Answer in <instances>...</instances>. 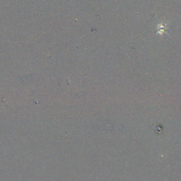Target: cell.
Here are the masks:
<instances>
[{
  "label": "cell",
  "mask_w": 181,
  "mask_h": 181,
  "mask_svg": "<svg viewBox=\"0 0 181 181\" xmlns=\"http://www.w3.org/2000/svg\"><path fill=\"white\" fill-rule=\"evenodd\" d=\"M158 31H157V33H159V35H163V33L165 32L166 31V29H167V27L166 26H164L163 24H159L158 25Z\"/></svg>",
  "instance_id": "1"
}]
</instances>
